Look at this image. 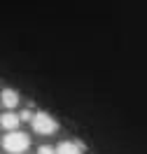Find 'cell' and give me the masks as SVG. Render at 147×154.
I'll list each match as a JSON object with an SVG mask.
<instances>
[{"label":"cell","instance_id":"obj_1","mask_svg":"<svg viewBox=\"0 0 147 154\" xmlns=\"http://www.w3.org/2000/svg\"><path fill=\"white\" fill-rule=\"evenodd\" d=\"M28 145H30V138L23 133V131H10L7 135H2V147H5L10 154L26 152Z\"/></svg>","mask_w":147,"mask_h":154},{"label":"cell","instance_id":"obj_2","mask_svg":"<svg viewBox=\"0 0 147 154\" xmlns=\"http://www.w3.org/2000/svg\"><path fill=\"white\" fill-rule=\"evenodd\" d=\"M30 124L35 128V133H40V135H49V133H54V131H59L56 119L51 115H47V112H35V117H33Z\"/></svg>","mask_w":147,"mask_h":154},{"label":"cell","instance_id":"obj_3","mask_svg":"<svg viewBox=\"0 0 147 154\" xmlns=\"http://www.w3.org/2000/svg\"><path fill=\"white\" fill-rule=\"evenodd\" d=\"M0 124H2V128L10 133V131H17V126L21 124V117L14 115V112H5V115H0Z\"/></svg>","mask_w":147,"mask_h":154},{"label":"cell","instance_id":"obj_4","mask_svg":"<svg viewBox=\"0 0 147 154\" xmlns=\"http://www.w3.org/2000/svg\"><path fill=\"white\" fill-rule=\"evenodd\" d=\"M56 154H82V145L66 140V143H61L59 147H56Z\"/></svg>","mask_w":147,"mask_h":154},{"label":"cell","instance_id":"obj_5","mask_svg":"<svg viewBox=\"0 0 147 154\" xmlns=\"http://www.w3.org/2000/svg\"><path fill=\"white\" fill-rule=\"evenodd\" d=\"M0 98H2V105L5 107H17V103H19V94L14 89H5Z\"/></svg>","mask_w":147,"mask_h":154},{"label":"cell","instance_id":"obj_6","mask_svg":"<svg viewBox=\"0 0 147 154\" xmlns=\"http://www.w3.org/2000/svg\"><path fill=\"white\" fill-rule=\"evenodd\" d=\"M21 122H33V117H35V115H33V112H30V110H23V112H21Z\"/></svg>","mask_w":147,"mask_h":154},{"label":"cell","instance_id":"obj_7","mask_svg":"<svg viewBox=\"0 0 147 154\" xmlns=\"http://www.w3.org/2000/svg\"><path fill=\"white\" fill-rule=\"evenodd\" d=\"M38 154H56V149H54V147H49V145H42V147L38 149Z\"/></svg>","mask_w":147,"mask_h":154}]
</instances>
